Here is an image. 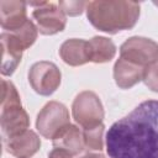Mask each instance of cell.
<instances>
[{
	"label": "cell",
	"mask_w": 158,
	"mask_h": 158,
	"mask_svg": "<svg viewBox=\"0 0 158 158\" xmlns=\"http://www.w3.org/2000/svg\"><path fill=\"white\" fill-rule=\"evenodd\" d=\"M48 158H73V156L70 153H68L64 149L60 148H53L49 153H48Z\"/></svg>",
	"instance_id": "20"
},
{
	"label": "cell",
	"mask_w": 158,
	"mask_h": 158,
	"mask_svg": "<svg viewBox=\"0 0 158 158\" xmlns=\"http://www.w3.org/2000/svg\"><path fill=\"white\" fill-rule=\"evenodd\" d=\"M110 158H158V100L141 102L106 133Z\"/></svg>",
	"instance_id": "1"
},
{
	"label": "cell",
	"mask_w": 158,
	"mask_h": 158,
	"mask_svg": "<svg viewBox=\"0 0 158 158\" xmlns=\"http://www.w3.org/2000/svg\"><path fill=\"white\" fill-rule=\"evenodd\" d=\"M59 56L64 63L78 67L88 62H91V53L89 41L72 38L62 43L59 48Z\"/></svg>",
	"instance_id": "13"
},
{
	"label": "cell",
	"mask_w": 158,
	"mask_h": 158,
	"mask_svg": "<svg viewBox=\"0 0 158 158\" xmlns=\"http://www.w3.org/2000/svg\"><path fill=\"white\" fill-rule=\"evenodd\" d=\"M52 142L54 148L64 149L72 156H77L85 149L83 131H80L75 125H72V123L65 126L52 139Z\"/></svg>",
	"instance_id": "14"
},
{
	"label": "cell",
	"mask_w": 158,
	"mask_h": 158,
	"mask_svg": "<svg viewBox=\"0 0 158 158\" xmlns=\"http://www.w3.org/2000/svg\"><path fill=\"white\" fill-rule=\"evenodd\" d=\"M143 81L152 91L158 93V62L147 67V69L144 72Z\"/></svg>",
	"instance_id": "19"
},
{
	"label": "cell",
	"mask_w": 158,
	"mask_h": 158,
	"mask_svg": "<svg viewBox=\"0 0 158 158\" xmlns=\"http://www.w3.org/2000/svg\"><path fill=\"white\" fill-rule=\"evenodd\" d=\"M91 62L94 63H105L111 60L116 53V46L114 42L106 37L95 36L89 40Z\"/></svg>",
	"instance_id": "15"
},
{
	"label": "cell",
	"mask_w": 158,
	"mask_h": 158,
	"mask_svg": "<svg viewBox=\"0 0 158 158\" xmlns=\"http://www.w3.org/2000/svg\"><path fill=\"white\" fill-rule=\"evenodd\" d=\"M104 123L83 130V138L85 148L91 151H101L104 147Z\"/></svg>",
	"instance_id": "16"
},
{
	"label": "cell",
	"mask_w": 158,
	"mask_h": 158,
	"mask_svg": "<svg viewBox=\"0 0 158 158\" xmlns=\"http://www.w3.org/2000/svg\"><path fill=\"white\" fill-rule=\"evenodd\" d=\"M2 143L6 152L16 158H30L41 147L40 137L32 130H26L11 137H4Z\"/></svg>",
	"instance_id": "8"
},
{
	"label": "cell",
	"mask_w": 158,
	"mask_h": 158,
	"mask_svg": "<svg viewBox=\"0 0 158 158\" xmlns=\"http://www.w3.org/2000/svg\"><path fill=\"white\" fill-rule=\"evenodd\" d=\"M154 5H157V6H158V1H156V2H154Z\"/></svg>",
	"instance_id": "22"
},
{
	"label": "cell",
	"mask_w": 158,
	"mask_h": 158,
	"mask_svg": "<svg viewBox=\"0 0 158 158\" xmlns=\"http://www.w3.org/2000/svg\"><path fill=\"white\" fill-rule=\"evenodd\" d=\"M73 118L83 130L91 128L102 123L104 107L99 96L93 91H81L78 94L72 105Z\"/></svg>",
	"instance_id": "3"
},
{
	"label": "cell",
	"mask_w": 158,
	"mask_h": 158,
	"mask_svg": "<svg viewBox=\"0 0 158 158\" xmlns=\"http://www.w3.org/2000/svg\"><path fill=\"white\" fill-rule=\"evenodd\" d=\"M60 70L58 67L47 60L35 63L28 72V81L32 89L43 96L53 94L60 84Z\"/></svg>",
	"instance_id": "6"
},
{
	"label": "cell",
	"mask_w": 158,
	"mask_h": 158,
	"mask_svg": "<svg viewBox=\"0 0 158 158\" xmlns=\"http://www.w3.org/2000/svg\"><path fill=\"white\" fill-rule=\"evenodd\" d=\"M36 6L32 12V17L37 23V28L42 35H54L64 30L67 19L59 6L52 2H30Z\"/></svg>",
	"instance_id": "7"
},
{
	"label": "cell",
	"mask_w": 158,
	"mask_h": 158,
	"mask_svg": "<svg viewBox=\"0 0 158 158\" xmlns=\"http://www.w3.org/2000/svg\"><path fill=\"white\" fill-rule=\"evenodd\" d=\"M11 33H14L23 44L25 49H27L28 47H31L35 41L37 40V35H38V28L35 26V23L31 20H27L20 28L12 31Z\"/></svg>",
	"instance_id": "17"
},
{
	"label": "cell",
	"mask_w": 158,
	"mask_h": 158,
	"mask_svg": "<svg viewBox=\"0 0 158 158\" xmlns=\"http://www.w3.org/2000/svg\"><path fill=\"white\" fill-rule=\"evenodd\" d=\"M1 130L4 137H11L28 130L30 118L22 105H12L1 107Z\"/></svg>",
	"instance_id": "9"
},
{
	"label": "cell",
	"mask_w": 158,
	"mask_h": 158,
	"mask_svg": "<svg viewBox=\"0 0 158 158\" xmlns=\"http://www.w3.org/2000/svg\"><path fill=\"white\" fill-rule=\"evenodd\" d=\"M80 158H105L102 154H98V153H86L84 156H81Z\"/></svg>",
	"instance_id": "21"
},
{
	"label": "cell",
	"mask_w": 158,
	"mask_h": 158,
	"mask_svg": "<svg viewBox=\"0 0 158 158\" xmlns=\"http://www.w3.org/2000/svg\"><path fill=\"white\" fill-rule=\"evenodd\" d=\"M86 17L98 30L107 33L132 28L139 17V4L135 1H90Z\"/></svg>",
	"instance_id": "2"
},
{
	"label": "cell",
	"mask_w": 158,
	"mask_h": 158,
	"mask_svg": "<svg viewBox=\"0 0 158 158\" xmlns=\"http://www.w3.org/2000/svg\"><path fill=\"white\" fill-rule=\"evenodd\" d=\"M26 2L16 0L0 1V23L4 30L12 32L20 28L28 19L26 15Z\"/></svg>",
	"instance_id": "11"
},
{
	"label": "cell",
	"mask_w": 158,
	"mask_h": 158,
	"mask_svg": "<svg viewBox=\"0 0 158 158\" xmlns=\"http://www.w3.org/2000/svg\"><path fill=\"white\" fill-rule=\"evenodd\" d=\"M146 69V67H142L120 57L114 65L115 83L121 89H130L138 81L143 80Z\"/></svg>",
	"instance_id": "12"
},
{
	"label": "cell",
	"mask_w": 158,
	"mask_h": 158,
	"mask_svg": "<svg viewBox=\"0 0 158 158\" xmlns=\"http://www.w3.org/2000/svg\"><path fill=\"white\" fill-rule=\"evenodd\" d=\"M0 38L2 46L1 74L11 75L21 62L25 47L21 43V41L11 32H2Z\"/></svg>",
	"instance_id": "10"
},
{
	"label": "cell",
	"mask_w": 158,
	"mask_h": 158,
	"mask_svg": "<svg viewBox=\"0 0 158 158\" xmlns=\"http://www.w3.org/2000/svg\"><path fill=\"white\" fill-rule=\"evenodd\" d=\"M120 57L147 68L158 62V43L146 37H131L121 44Z\"/></svg>",
	"instance_id": "5"
},
{
	"label": "cell",
	"mask_w": 158,
	"mask_h": 158,
	"mask_svg": "<svg viewBox=\"0 0 158 158\" xmlns=\"http://www.w3.org/2000/svg\"><path fill=\"white\" fill-rule=\"evenodd\" d=\"M69 123L68 109L58 101L47 102L37 115L36 120L38 132L48 139H53Z\"/></svg>",
	"instance_id": "4"
},
{
	"label": "cell",
	"mask_w": 158,
	"mask_h": 158,
	"mask_svg": "<svg viewBox=\"0 0 158 158\" xmlns=\"http://www.w3.org/2000/svg\"><path fill=\"white\" fill-rule=\"evenodd\" d=\"M58 6L64 12V15L77 16V15H80L83 10H86L88 2L86 1H59Z\"/></svg>",
	"instance_id": "18"
}]
</instances>
